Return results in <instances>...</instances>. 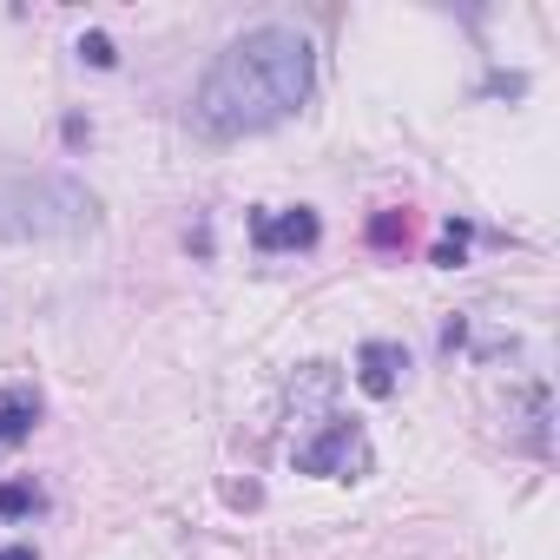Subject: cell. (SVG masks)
Instances as JSON below:
<instances>
[{
	"label": "cell",
	"instance_id": "8992f818",
	"mask_svg": "<svg viewBox=\"0 0 560 560\" xmlns=\"http://www.w3.org/2000/svg\"><path fill=\"white\" fill-rule=\"evenodd\" d=\"M40 422V389L34 383H8L0 389V442H27Z\"/></svg>",
	"mask_w": 560,
	"mask_h": 560
},
{
	"label": "cell",
	"instance_id": "8fae6325",
	"mask_svg": "<svg viewBox=\"0 0 560 560\" xmlns=\"http://www.w3.org/2000/svg\"><path fill=\"white\" fill-rule=\"evenodd\" d=\"M0 560H40L34 547H0Z\"/></svg>",
	"mask_w": 560,
	"mask_h": 560
},
{
	"label": "cell",
	"instance_id": "6da1fadb",
	"mask_svg": "<svg viewBox=\"0 0 560 560\" xmlns=\"http://www.w3.org/2000/svg\"><path fill=\"white\" fill-rule=\"evenodd\" d=\"M311 86H317V54L298 27H250L198 80L191 119L205 139H250L284 126L311 100Z\"/></svg>",
	"mask_w": 560,
	"mask_h": 560
},
{
	"label": "cell",
	"instance_id": "30bf717a",
	"mask_svg": "<svg viewBox=\"0 0 560 560\" xmlns=\"http://www.w3.org/2000/svg\"><path fill=\"white\" fill-rule=\"evenodd\" d=\"M462 244H468V224H448L435 244V264H462Z\"/></svg>",
	"mask_w": 560,
	"mask_h": 560
},
{
	"label": "cell",
	"instance_id": "9c48e42d",
	"mask_svg": "<svg viewBox=\"0 0 560 560\" xmlns=\"http://www.w3.org/2000/svg\"><path fill=\"white\" fill-rule=\"evenodd\" d=\"M80 60H93V67H113L119 54H113V40H106V34H80Z\"/></svg>",
	"mask_w": 560,
	"mask_h": 560
},
{
	"label": "cell",
	"instance_id": "52a82bcc",
	"mask_svg": "<svg viewBox=\"0 0 560 560\" xmlns=\"http://www.w3.org/2000/svg\"><path fill=\"white\" fill-rule=\"evenodd\" d=\"M47 508V494L34 488V481H0V514L8 521H27V514H40Z\"/></svg>",
	"mask_w": 560,
	"mask_h": 560
},
{
	"label": "cell",
	"instance_id": "277c9868",
	"mask_svg": "<svg viewBox=\"0 0 560 560\" xmlns=\"http://www.w3.org/2000/svg\"><path fill=\"white\" fill-rule=\"evenodd\" d=\"M317 237H324V224H317L311 205H298V211H250V244L264 257H277V250H311Z\"/></svg>",
	"mask_w": 560,
	"mask_h": 560
},
{
	"label": "cell",
	"instance_id": "7a4b0ae2",
	"mask_svg": "<svg viewBox=\"0 0 560 560\" xmlns=\"http://www.w3.org/2000/svg\"><path fill=\"white\" fill-rule=\"evenodd\" d=\"M100 224V198L67 172H0V237L8 244H47V237H86Z\"/></svg>",
	"mask_w": 560,
	"mask_h": 560
},
{
	"label": "cell",
	"instance_id": "5b68a950",
	"mask_svg": "<svg viewBox=\"0 0 560 560\" xmlns=\"http://www.w3.org/2000/svg\"><path fill=\"white\" fill-rule=\"evenodd\" d=\"M402 370H409V350L402 343H363L357 350V383H363V396H396V383H402Z\"/></svg>",
	"mask_w": 560,
	"mask_h": 560
},
{
	"label": "cell",
	"instance_id": "ba28073f",
	"mask_svg": "<svg viewBox=\"0 0 560 560\" xmlns=\"http://www.w3.org/2000/svg\"><path fill=\"white\" fill-rule=\"evenodd\" d=\"M402 237H409V211H383V218L370 224V244H383V250L402 244Z\"/></svg>",
	"mask_w": 560,
	"mask_h": 560
},
{
	"label": "cell",
	"instance_id": "3957f363",
	"mask_svg": "<svg viewBox=\"0 0 560 560\" xmlns=\"http://www.w3.org/2000/svg\"><path fill=\"white\" fill-rule=\"evenodd\" d=\"M370 435H363V422H350V416H324L317 422V435H304L298 442V475H324V481H363L370 475Z\"/></svg>",
	"mask_w": 560,
	"mask_h": 560
}]
</instances>
